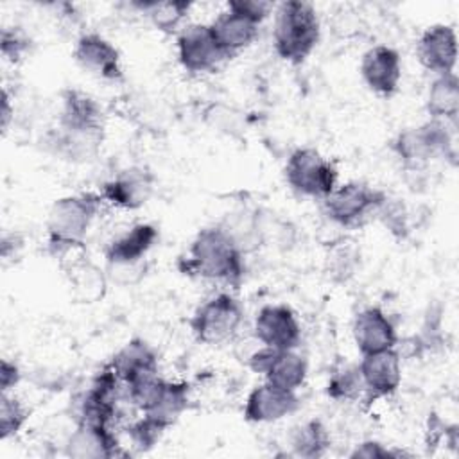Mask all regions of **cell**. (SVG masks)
Masks as SVG:
<instances>
[{"label": "cell", "instance_id": "cell-1", "mask_svg": "<svg viewBox=\"0 0 459 459\" xmlns=\"http://www.w3.org/2000/svg\"><path fill=\"white\" fill-rule=\"evenodd\" d=\"M178 265L183 274L221 281L235 289L246 273L244 251L221 224L199 230L190 242L186 258H181Z\"/></svg>", "mask_w": 459, "mask_h": 459}, {"label": "cell", "instance_id": "cell-2", "mask_svg": "<svg viewBox=\"0 0 459 459\" xmlns=\"http://www.w3.org/2000/svg\"><path fill=\"white\" fill-rule=\"evenodd\" d=\"M321 38L316 7L305 0H285L276 5L273 47L276 56L290 65H301Z\"/></svg>", "mask_w": 459, "mask_h": 459}, {"label": "cell", "instance_id": "cell-3", "mask_svg": "<svg viewBox=\"0 0 459 459\" xmlns=\"http://www.w3.org/2000/svg\"><path fill=\"white\" fill-rule=\"evenodd\" d=\"M97 194H72L56 199L47 217V247L54 256L81 247L100 210Z\"/></svg>", "mask_w": 459, "mask_h": 459}, {"label": "cell", "instance_id": "cell-4", "mask_svg": "<svg viewBox=\"0 0 459 459\" xmlns=\"http://www.w3.org/2000/svg\"><path fill=\"white\" fill-rule=\"evenodd\" d=\"M455 126L445 120H427L403 129L391 142V149L402 167L418 172L434 158H455Z\"/></svg>", "mask_w": 459, "mask_h": 459}, {"label": "cell", "instance_id": "cell-5", "mask_svg": "<svg viewBox=\"0 0 459 459\" xmlns=\"http://www.w3.org/2000/svg\"><path fill=\"white\" fill-rule=\"evenodd\" d=\"M285 181L305 197L325 199L337 186V169L314 147L294 149L285 161Z\"/></svg>", "mask_w": 459, "mask_h": 459}, {"label": "cell", "instance_id": "cell-6", "mask_svg": "<svg viewBox=\"0 0 459 459\" xmlns=\"http://www.w3.org/2000/svg\"><path fill=\"white\" fill-rule=\"evenodd\" d=\"M387 194L364 181H348L335 186L325 199L326 217L344 228H355L377 215Z\"/></svg>", "mask_w": 459, "mask_h": 459}, {"label": "cell", "instance_id": "cell-7", "mask_svg": "<svg viewBox=\"0 0 459 459\" xmlns=\"http://www.w3.org/2000/svg\"><path fill=\"white\" fill-rule=\"evenodd\" d=\"M244 321V310L230 292H219L206 299L190 317L194 337L203 344H222L230 341Z\"/></svg>", "mask_w": 459, "mask_h": 459}, {"label": "cell", "instance_id": "cell-8", "mask_svg": "<svg viewBox=\"0 0 459 459\" xmlns=\"http://www.w3.org/2000/svg\"><path fill=\"white\" fill-rule=\"evenodd\" d=\"M179 65L190 74L215 72L224 61L231 59L213 38L208 23H190L176 38Z\"/></svg>", "mask_w": 459, "mask_h": 459}, {"label": "cell", "instance_id": "cell-9", "mask_svg": "<svg viewBox=\"0 0 459 459\" xmlns=\"http://www.w3.org/2000/svg\"><path fill=\"white\" fill-rule=\"evenodd\" d=\"M246 362L253 373H258L267 382L289 391H298L305 384L308 373L307 359L296 350L260 346L247 355Z\"/></svg>", "mask_w": 459, "mask_h": 459}, {"label": "cell", "instance_id": "cell-10", "mask_svg": "<svg viewBox=\"0 0 459 459\" xmlns=\"http://www.w3.org/2000/svg\"><path fill=\"white\" fill-rule=\"evenodd\" d=\"M122 387L124 385L115 371L109 368V364H106L79 398L77 423L111 427V421L117 416V405Z\"/></svg>", "mask_w": 459, "mask_h": 459}, {"label": "cell", "instance_id": "cell-11", "mask_svg": "<svg viewBox=\"0 0 459 459\" xmlns=\"http://www.w3.org/2000/svg\"><path fill=\"white\" fill-rule=\"evenodd\" d=\"M255 339L267 348L296 350L301 341V326L289 305L262 307L253 323Z\"/></svg>", "mask_w": 459, "mask_h": 459}, {"label": "cell", "instance_id": "cell-12", "mask_svg": "<svg viewBox=\"0 0 459 459\" xmlns=\"http://www.w3.org/2000/svg\"><path fill=\"white\" fill-rule=\"evenodd\" d=\"M368 403L393 394L402 382V359L396 348L366 353L357 364Z\"/></svg>", "mask_w": 459, "mask_h": 459}, {"label": "cell", "instance_id": "cell-13", "mask_svg": "<svg viewBox=\"0 0 459 459\" xmlns=\"http://www.w3.org/2000/svg\"><path fill=\"white\" fill-rule=\"evenodd\" d=\"M75 63L102 81H122L124 70L118 48L99 32H84L74 47Z\"/></svg>", "mask_w": 459, "mask_h": 459}, {"label": "cell", "instance_id": "cell-14", "mask_svg": "<svg viewBox=\"0 0 459 459\" xmlns=\"http://www.w3.org/2000/svg\"><path fill=\"white\" fill-rule=\"evenodd\" d=\"M360 77L380 97H393L402 81V57L389 45H375L362 54Z\"/></svg>", "mask_w": 459, "mask_h": 459}, {"label": "cell", "instance_id": "cell-15", "mask_svg": "<svg viewBox=\"0 0 459 459\" xmlns=\"http://www.w3.org/2000/svg\"><path fill=\"white\" fill-rule=\"evenodd\" d=\"M57 129L68 133L104 134L106 117L100 104L86 91L70 88L61 93Z\"/></svg>", "mask_w": 459, "mask_h": 459}, {"label": "cell", "instance_id": "cell-16", "mask_svg": "<svg viewBox=\"0 0 459 459\" xmlns=\"http://www.w3.org/2000/svg\"><path fill=\"white\" fill-rule=\"evenodd\" d=\"M420 65L434 75L455 72L457 34L452 25L434 23L427 27L416 45Z\"/></svg>", "mask_w": 459, "mask_h": 459}, {"label": "cell", "instance_id": "cell-17", "mask_svg": "<svg viewBox=\"0 0 459 459\" xmlns=\"http://www.w3.org/2000/svg\"><path fill=\"white\" fill-rule=\"evenodd\" d=\"M299 398L296 391L262 382L251 389L244 403V420L249 423H273L296 412Z\"/></svg>", "mask_w": 459, "mask_h": 459}, {"label": "cell", "instance_id": "cell-18", "mask_svg": "<svg viewBox=\"0 0 459 459\" xmlns=\"http://www.w3.org/2000/svg\"><path fill=\"white\" fill-rule=\"evenodd\" d=\"M108 364L122 382L124 389L156 377L160 371L156 350L140 337H134L118 348Z\"/></svg>", "mask_w": 459, "mask_h": 459}, {"label": "cell", "instance_id": "cell-19", "mask_svg": "<svg viewBox=\"0 0 459 459\" xmlns=\"http://www.w3.org/2000/svg\"><path fill=\"white\" fill-rule=\"evenodd\" d=\"M154 192V176L142 167L120 170L102 185L100 197L122 210L142 208Z\"/></svg>", "mask_w": 459, "mask_h": 459}, {"label": "cell", "instance_id": "cell-20", "mask_svg": "<svg viewBox=\"0 0 459 459\" xmlns=\"http://www.w3.org/2000/svg\"><path fill=\"white\" fill-rule=\"evenodd\" d=\"M351 335L360 355L396 348V328L380 307H366L355 314Z\"/></svg>", "mask_w": 459, "mask_h": 459}, {"label": "cell", "instance_id": "cell-21", "mask_svg": "<svg viewBox=\"0 0 459 459\" xmlns=\"http://www.w3.org/2000/svg\"><path fill=\"white\" fill-rule=\"evenodd\" d=\"M65 454L74 459H109L118 455V441L108 425L77 423L65 445Z\"/></svg>", "mask_w": 459, "mask_h": 459}, {"label": "cell", "instance_id": "cell-22", "mask_svg": "<svg viewBox=\"0 0 459 459\" xmlns=\"http://www.w3.org/2000/svg\"><path fill=\"white\" fill-rule=\"evenodd\" d=\"M158 237L160 233L154 224L138 222L131 226L127 231L120 233L106 246V264H131L145 260Z\"/></svg>", "mask_w": 459, "mask_h": 459}, {"label": "cell", "instance_id": "cell-23", "mask_svg": "<svg viewBox=\"0 0 459 459\" xmlns=\"http://www.w3.org/2000/svg\"><path fill=\"white\" fill-rule=\"evenodd\" d=\"M210 25V30L221 48L233 57L246 47H249L258 36V23L226 7Z\"/></svg>", "mask_w": 459, "mask_h": 459}, {"label": "cell", "instance_id": "cell-24", "mask_svg": "<svg viewBox=\"0 0 459 459\" xmlns=\"http://www.w3.org/2000/svg\"><path fill=\"white\" fill-rule=\"evenodd\" d=\"M425 109L430 118L457 124L459 115V79L457 74L436 75L427 90Z\"/></svg>", "mask_w": 459, "mask_h": 459}, {"label": "cell", "instance_id": "cell-25", "mask_svg": "<svg viewBox=\"0 0 459 459\" xmlns=\"http://www.w3.org/2000/svg\"><path fill=\"white\" fill-rule=\"evenodd\" d=\"M330 432L325 427V423L317 418L296 425L289 436L292 455L303 459H316L325 455L326 450L330 448Z\"/></svg>", "mask_w": 459, "mask_h": 459}, {"label": "cell", "instance_id": "cell-26", "mask_svg": "<svg viewBox=\"0 0 459 459\" xmlns=\"http://www.w3.org/2000/svg\"><path fill=\"white\" fill-rule=\"evenodd\" d=\"M131 7L145 14L158 30L165 34H172L186 18L192 4L185 0H169V2L151 0V2H131Z\"/></svg>", "mask_w": 459, "mask_h": 459}, {"label": "cell", "instance_id": "cell-27", "mask_svg": "<svg viewBox=\"0 0 459 459\" xmlns=\"http://www.w3.org/2000/svg\"><path fill=\"white\" fill-rule=\"evenodd\" d=\"M70 285L81 303H95L106 294L108 274L91 262H81L70 271Z\"/></svg>", "mask_w": 459, "mask_h": 459}, {"label": "cell", "instance_id": "cell-28", "mask_svg": "<svg viewBox=\"0 0 459 459\" xmlns=\"http://www.w3.org/2000/svg\"><path fill=\"white\" fill-rule=\"evenodd\" d=\"M326 394L335 402H353L362 396L364 385L359 366H348L335 371L326 384Z\"/></svg>", "mask_w": 459, "mask_h": 459}, {"label": "cell", "instance_id": "cell-29", "mask_svg": "<svg viewBox=\"0 0 459 459\" xmlns=\"http://www.w3.org/2000/svg\"><path fill=\"white\" fill-rule=\"evenodd\" d=\"M29 420V409L13 394H0V439L16 436Z\"/></svg>", "mask_w": 459, "mask_h": 459}, {"label": "cell", "instance_id": "cell-30", "mask_svg": "<svg viewBox=\"0 0 459 459\" xmlns=\"http://www.w3.org/2000/svg\"><path fill=\"white\" fill-rule=\"evenodd\" d=\"M377 217L382 221V224L396 237L403 238L409 233V222H407V212L402 201L391 199L389 195L380 204Z\"/></svg>", "mask_w": 459, "mask_h": 459}, {"label": "cell", "instance_id": "cell-31", "mask_svg": "<svg viewBox=\"0 0 459 459\" xmlns=\"http://www.w3.org/2000/svg\"><path fill=\"white\" fill-rule=\"evenodd\" d=\"M357 264H359V251L348 244L335 247L328 255V271L339 281H346L350 276H353Z\"/></svg>", "mask_w": 459, "mask_h": 459}, {"label": "cell", "instance_id": "cell-32", "mask_svg": "<svg viewBox=\"0 0 459 459\" xmlns=\"http://www.w3.org/2000/svg\"><path fill=\"white\" fill-rule=\"evenodd\" d=\"M165 430L167 429H163L161 425H158L152 420L142 416L138 421H134L127 429V434H129V439H131L133 446L143 452V450H151L161 439Z\"/></svg>", "mask_w": 459, "mask_h": 459}, {"label": "cell", "instance_id": "cell-33", "mask_svg": "<svg viewBox=\"0 0 459 459\" xmlns=\"http://www.w3.org/2000/svg\"><path fill=\"white\" fill-rule=\"evenodd\" d=\"M147 269H149V264L145 260L131 262V264H106L108 280L118 285H136L138 281H142Z\"/></svg>", "mask_w": 459, "mask_h": 459}, {"label": "cell", "instance_id": "cell-34", "mask_svg": "<svg viewBox=\"0 0 459 459\" xmlns=\"http://www.w3.org/2000/svg\"><path fill=\"white\" fill-rule=\"evenodd\" d=\"M29 38L18 29V27H5L2 29V36H0V48H2V56L11 61V63H18L25 52L29 50Z\"/></svg>", "mask_w": 459, "mask_h": 459}, {"label": "cell", "instance_id": "cell-35", "mask_svg": "<svg viewBox=\"0 0 459 459\" xmlns=\"http://www.w3.org/2000/svg\"><path fill=\"white\" fill-rule=\"evenodd\" d=\"M226 7L238 14H244L246 18H249L260 25L271 14L274 5L265 0H230L226 4Z\"/></svg>", "mask_w": 459, "mask_h": 459}, {"label": "cell", "instance_id": "cell-36", "mask_svg": "<svg viewBox=\"0 0 459 459\" xmlns=\"http://www.w3.org/2000/svg\"><path fill=\"white\" fill-rule=\"evenodd\" d=\"M389 455H393V450L385 448L382 443H378L375 439H368V441L359 443L350 454V457H353V459H357V457H360V459H380V457H389Z\"/></svg>", "mask_w": 459, "mask_h": 459}, {"label": "cell", "instance_id": "cell-37", "mask_svg": "<svg viewBox=\"0 0 459 459\" xmlns=\"http://www.w3.org/2000/svg\"><path fill=\"white\" fill-rule=\"evenodd\" d=\"M20 380H22L20 368L11 360L2 359V362H0V391L9 393L14 385H18Z\"/></svg>", "mask_w": 459, "mask_h": 459}, {"label": "cell", "instance_id": "cell-38", "mask_svg": "<svg viewBox=\"0 0 459 459\" xmlns=\"http://www.w3.org/2000/svg\"><path fill=\"white\" fill-rule=\"evenodd\" d=\"M2 131L5 133L9 124H11V118L14 115V108H11V97H9V91L7 90H2Z\"/></svg>", "mask_w": 459, "mask_h": 459}]
</instances>
